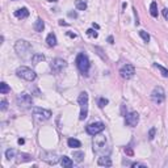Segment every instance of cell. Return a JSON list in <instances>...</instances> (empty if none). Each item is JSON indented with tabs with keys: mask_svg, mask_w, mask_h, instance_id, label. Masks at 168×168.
<instances>
[{
	"mask_svg": "<svg viewBox=\"0 0 168 168\" xmlns=\"http://www.w3.org/2000/svg\"><path fill=\"white\" fill-rule=\"evenodd\" d=\"M108 102H109V100H108V98H105V97H100V98H98V101H97V105L100 106V108H104Z\"/></svg>",
	"mask_w": 168,
	"mask_h": 168,
	"instance_id": "f1b7e54d",
	"label": "cell"
},
{
	"mask_svg": "<svg viewBox=\"0 0 168 168\" xmlns=\"http://www.w3.org/2000/svg\"><path fill=\"white\" fill-rule=\"evenodd\" d=\"M14 50H16L17 55L20 58L25 59V61L26 59H32V57L34 55L32 45L28 41H25V39H18V41H16V43H14Z\"/></svg>",
	"mask_w": 168,
	"mask_h": 168,
	"instance_id": "7a4b0ae2",
	"label": "cell"
},
{
	"mask_svg": "<svg viewBox=\"0 0 168 168\" xmlns=\"http://www.w3.org/2000/svg\"><path fill=\"white\" fill-rule=\"evenodd\" d=\"M16 158H17L16 162L18 163V164H20V163H24V162H30V160L33 159V158H32L30 155H28V154H22V152H21V154H16Z\"/></svg>",
	"mask_w": 168,
	"mask_h": 168,
	"instance_id": "2e32d148",
	"label": "cell"
},
{
	"mask_svg": "<svg viewBox=\"0 0 168 168\" xmlns=\"http://www.w3.org/2000/svg\"><path fill=\"white\" fill-rule=\"evenodd\" d=\"M14 16H16L18 20H24V18H26V17L29 16V11H28V8H25V7L18 8L17 11H14Z\"/></svg>",
	"mask_w": 168,
	"mask_h": 168,
	"instance_id": "5bb4252c",
	"label": "cell"
},
{
	"mask_svg": "<svg viewBox=\"0 0 168 168\" xmlns=\"http://www.w3.org/2000/svg\"><path fill=\"white\" fill-rule=\"evenodd\" d=\"M162 13H163V16H164V18L168 21V8H164V9H163Z\"/></svg>",
	"mask_w": 168,
	"mask_h": 168,
	"instance_id": "d6a6232c",
	"label": "cell"
},
{
	"mask_svg": "<svg viewBox=\"0 0 168 168\" xmlns=\"http://www.w3.org/2000/svg\"><path fill=\"white\" fill-rule=\"evenodd\" d=\"M125 152L127 155H133V150L131 149H125Z\"/></svg>",
	"mask_w": 168,
	"mask_h": 168,
	"instance_id": "d590c367",
	"label": "cell"
},
{
	"mask_svg": "<svg viewBox=\"0 0 168 168\" xmlns=\"http://www.w3.org/2000/svg\"><path fill=\"white\" fill-rule=\"evenodd\" d=\"M49 2H50V3H55L57 0H49Z\"/></svg>",
	"mask_w": 168,
	"mask_h": 168,
	"instance_id": "b9f144b4",
	"label": "cell"
},
{
	"mask_svg": "<svg viewBox=\"0 0 168 168\" xmlns=\"http://www.w3.org/2000/svg\"><path fill=\"white\" fill-rule=\"evenodd\" d=\"M87 36L88 37H92V38H96L98 34H97V32L93 30V29H88V30H87Z\"/></svg>",
	"mask_w": 168,
	"mask_h": 168,
	"instance_id": "f546056e",
	"label": "cell"
},
{
	"mask_svg": "<svg viewBox=\"0 0 168 168\" xmlns=\"http://www.w3.org/2000/svg\"><path fill=\"white\" fill-rule=\"evenodd\" d=\"M150 13L152 17H158V4L156 2H152L150 4Z\"/></svg>",
	"mask_w": 168,
	"mask_h": 168,
	"instance_id": "d4e9b609",
	"label": "cell"
},
{
	"mask_svg": "<svg viewBox=\"0 0 168 168\" xmlns=\"http://www.w3.org/2000/svg\"><path fill=\"white\" fill-rule=\"evenodd\" d=\"M8 92H11V88H9V86L6 82H2L0 83V93H2V95H6Z\"/></svg>",
	"mask_w": 168,
	"mask_h": 168,
	"instance_id": "cb8c5ba5",
	"label": "cell"
},
{
	"mask_svg": "<svg viewBox=\"0 0 168 168\" xmlns=\"http://www.w3.org/2000/svg\"><path fill=\"white\" fill-rule=\"evenodd\" d=\"M139 37H141L146 43L150 42V34L147 33V32H145V30H139Z\"/></svg>",
	"mask_w": 168,
	"mask_h": 168,
	"instance_id": "83f0119b",
	"label": "cell"
},
{
	"mask_svg": "<svg viewBox=\"0 0 168 168\" xmlns=\"http://www.w3.org/2000/svg\"><path fill=\"white\" fill-rule=\"evenodd\" d=\"M16 102L20 108L22 109H28L33 105V100H32V96L28 95V93H20V95L16 97Z\"/></svg>",
	"mask_w": 168,
	"mask_h": 168,
	"instance_id": "ba28073f",
	"label": "cell"
},
{
	"mask_svg": "<svg viewBox=\"0 0 168 168\" xmlns=\"http://www.w3.org/2000/svg\"><path fill=\"white\" fill-rule=\"evenodd\" d=\"M151 100H152V102H154V104H156V105H160V104L164 102V100H166V92H164V90H163V87L158 86V87H155L154 90H152V92H151Z\"/></svg>",
	"mask_w": 168,
	"mask_h": 168,
	"instance_id": "52a82bcc",
	"label": "cell"
},
{
	"mask_svg": "<svg viewBox=\"0 0 168 168\" xmlns=\"http://www.w3.org/2000/svg\"><path fill=\"white\" fill-rule=\"evenodd\" d=\"M32 63L33 65H38L39 62H43L45 61V55H43V54H41V53H34V55L32 57Z\"/></svg>",
	"mask_w": 168,
	"mask_h": 168,
	"instance_id": "e0dca14e",
	"label": "cell"
},
{
	"mask_svg": "<svg viewBox=\"0 0 168 168\" xmlns=\"http://www.w3.org/2000/svg\"><path fill=\"white\" fill-rule=\"evenodd\" d=\"M67 36H68V37H71V38H75V37H76V34H75V33L68 32V33H67Z\"/></svg>",
	"mask_w": 168,
	"mask_h": 168,
	"instance_id": "8d00e7d4",
	"label": "cell"
},
{
	"mask_svg": "<svg viewBox=\"0 0 168 168\" xmlns=\"http://www.w3.org/2000/svg\"><path fill=\"white\" fill-rule=\"evenodd\" d=\"M0 108H2V110H6L7 108H8V101L7 100H2V104H0Z\"/></svg>",
	"mask_w": 168,
	"mask_h": 168,
	"instance_id": "1f68e13d",
	"label": "cell"
},
{
	"mask_svg": "<svg viewBox=\"0 0 168 168\" xmlns=\"http://www.w3.org/2000/svg\"><path fill=\"white\" fill-rule=\"evenodd\" d=\"M41 159L46 162L47 164H57L58 163V155L51 151H43L41 152Z\"/></svg>",
	"mask_w": 168,
	"mask_h": 168,
	"instance_id": "4fadbf2b",
	"label": "cell"
},
{
	"mask_svg": "<svg viewBox=\"0 0 168 168\" xmlns=\"http://www.w3.org/2000/svg\"><path fill=\"white\" fill-rule=\"evenodd\" d=\"M92 146H93V152L98 156H104V155H109L110 149L108 145V139L106 135H104L102 133L93 135V141H92Z\"/></svg>",
	"mask_w": 168,
	"mask_h": 168,
	"instance_id": "6da1fadb",
	"label": "cell"
},
{
	"mask_svg": "<svg viewBox=\"0 0 168 168\" xmlns=\"http://www.w3.org/2000/svg\"><path fill=\"white\" fill-rule=\"evenodd\" d=\"M67 145H68V147H71V149H78V147L82 146V143H80V141L75 139V138H68Z\"/></svg>",
	"mask_w": 168,
	"mask_h": 168,
	"instance_id": "ffe728a7",
	"label": "cell"
},
{
	"mask_svg": "<svg viewBox=\"0 0 168 168\" xmlns=\"http://www.w3.org/2000/svg\"><path fill=\"white\" fill-rule=\"evenodd\" d=\"M120 74H121V76L123 79H131L133 76H134V74H135V68H134V66H133V65H130V63H126L125 66L121 67Z\"/></svg>",
	"mask_w": 168,
	"mask_h": 168,
	"instance_id": "8fae6325",
	"label": "cell"
},
{
	"mask_svg": "<svg viewBox=\"0 0 168 168\" xmlns=\"http://www.w3.org/2000/svg\"><path fill=\"white\" fill-rule=\"evenodd\" d=\"M6 158H7L8 160H11V159H13V158H16V151H14L13 149H8L6 151Z\"/></svg>",
	"mask_w": 168,
	"mask_h": 168,
	"instance_id": "4316f807",
	"label": "cell"
},
{
	"mask_svg": "<svg viewBox=\"0 0 168 168\" xmlns=\"http://www.w3.org/2000/svg\"><path fill=\"white\" fill-rule=\"evenodd\" d=\"M155 133H156V129H155V127H151V129H150V131H149V139H150V141H152V139H154V137H155Z\"/></svg>",
	"mask_w": 168,
	"mask_h": 168,
	"instance_id": "4dcf8cb0",
	"label": "cell"
},
{
	"mask_svg": "<svg viewBox=\"0 0 168 168\" xmlns=\"http://www.w3.org/2000/svg\"><path fill=\"white\" fill-rule=\"evenodd\" d=\"M84 159V152L82 151H75L74 152V160H75L76 163H82Z\"/></svg>",
	"mask_w": 168,
	"mask_h": 168,
	"instance_id": "484cf974",
	"label": "cell"
},
{
	"mask_svg": "<svg viewBox=\"0 0 168 168\" xmlns=\"http://www.w3.org/2000/svg\"><path fill=\"white\" fill-rule=\"evenodd\" d=\"M131 167H147L146 164H142V163H133V164H131Z\"/></svg>",
	"mask_w": 168,
	"mask_h": 168,
	"instance_id": "836d02e7",
	"label": "cell"
},
{
	"mask_svg": "<svg viewBox=\"0 0 168 168\" xmlns=\"http://www.w3.org/2000/svg\"><path fill=\"white\" fill-rule=\"evenodd\" d=\"M138 121H139V114L137 112H130L127 114H125V125L130 127H135Z\"/></svg>",
	"mask_w": 168,
	"mask_h": 168,
	"instance_id": "7c38bea8",
	"label": "cell"
},
{
	"mask_svg": "<svg viewBox=\"0 0 168 168\" xmlns=\"http://www.w3.org/2000/svg\"><path fill=\"white\" fill-rule=\"evenodd\" d=\"M152 67L158 68V70L160 71V74H162V76H163V78H168V70H167L166 67H163V66H160V65H158V63H152Z\"/></svg>",
	"mask_w": 168,
	"mask_h": 168,
	"instance_id": "7402d4cb",
	"label": "cell"
},
{
	"mask_svg": "<svg viewBox=\"0 0 168 168\" xmlns=\"http://www.w3.org/2000/svg\"><path fill=\"white\" fill-rule=\"evenodd\" d=\"M16 75L18 78L24 79V80H26V82H34V80H36V78H37V74L34 72L32 68L25 67V66L18 67L17 71H16Z\"/></svg>",
	"mask_w": 168,
	"mask_h": 168,
	"instance_id": "5b68a950",
	"label": "cell"
},
{
	"mask_svg": "<svg viewBox=\"0 0 168 168\" xmlns=\"http://www.w3.org/2000/svg\"><path fill=\"white\" fill-rule=\"evenodd\" d=\"M104 129H105V125L102 122H92L86 126V131L90 135H96L98 133H102Z\"/></svg>",
	"mask_w": 168,
	"mask_h": 168,
	"instance_id": "30bf717a",
	"label": "cell"
},
{
	"mask_svg": "<svg viewBox=\"0 0 168 168\" xmlns=\"http://www.w3.org/2000/svg\"><path fill=\"white\" fill-rule=\"evenodd\" d=\"M78 102L80 105V116H79V118L83 121L88 116V93L80 92V95L78 97Z\"/></svg>",
	"mask_w": 168,
	"mask_h": 168,
	"instance_id": "277c9868",
	"label": "cell"
},
{
	"mask_svg": "<svg viewBox=\"0 0 168 168\" xmlns=\"http://www.w3.org/2000/svg\"><path fill=\"white\" fill-rule=\"evenodd\" d=\"M97 164L101 166V167H112V160L109 155H104V156H100L97 160Z\"/></svg>",
	"mask_w": 168,
	"mask_h": 168,
	"instance_id": "9a60e30c",
	"label": "cell"
},
{
	"mask_svg": "<svg viewBox=\"0 0 168 168\" xmlns=\"http://www.w3.org/2000/svg\"><path fill=\"white\" fill-rule=\"evenodd\" d=\"M68 16H70V17H74V18H76V17H78V13H76V12H68Z\"/></svg>",
	"mask_w": 168,
	"mask_h": 168,
	"instance_id": "e575fe53",
	"label": "cell"
},
{
	"mask_svg": "<svg viewBox=\"0 0 168 168\" xmlns=\"http://www.w3.org/2000/svg\"><path fill=\"white\" fill-rule=\"evenodd\" d=\"M75 7L79 11H86L87 9V2L86 0H75Z\"/></svg>",
	"mask_w": 168,
	"mask_h": 168,
	"instance_id": "603a6c76",
	"label": "cell"
},
{
	"mask_svg": "<svg viewBox=\"0 0 168 168\" xmlns=\"http://www.w3.org/2000/svg\"><path fill=\"white\" fill-rule=\"evenodd\" d=\"M17 142H18V145H24V143H25V141H24L22 138H20V139H18Z\"/></svg>",
	"mask_w": 168,
	"mask_h": 168,
	"instance_id": "74e56055",
	"label": "cell"
},
{
	"mask_svg": "<svg viewBox=\"0 0 168 168\" xmlns=\"http://www.w3.org/2000/svg\"><path fill=\"white\" fill-rule=\"evenodd\" d=\"M76 67L78 70L80 71L83 75H88V72H90V68H91V62H90V58H88L87 54L84 53H79L78 57H76Z\"/></svg>",
	"mask_w": 168,
	"mask_h": 168,
	"instance_id": "3957f363",
	"label": "cell"
},
{
	"mask_svg": "<svg viewBox=\"0 0 168 168\" xmlns=\"http://www.w3.org/2000/svg\"><path fill=\"white\" fill-rule=\"evenodd\" d=\"M32 116L37 122H43L47 121L51 117V112L49 109H43V108H33L32 109Z\"/></svg>",
	"mask_w": 168,
	"mask_h": 168,
	"instance_id": "8992f818",
	"label": "cell"
},
{
	"mask_svg": "<svg viewBox=\"0 0 168 168\" xmlns=\"http://www.w3.org/2000/svg\"><path fill=\"white\" fill-rule=\"evenodd\" d=\"M61 164L63 168H71L74 166V162L68 156H62L61 158Z\"/></svg>",
	"mask_w": 168,
	"mask_h": 168,
	"instance_id": "d6986e66",
	"label": "cell"
},
{
	"mask_svg": "<svg viewBox=\"0 0 168 168\" xmlns=\"http://www.w3.org/2000/svg\"><path fill=\"white\" fill-rule=\"evenodd\" d=\"M46 42H47V45L50 46V47H54L57 45V36L54 33H50V34H47V37H46Z\"/></svg>",
	"mask_w": 168,
	"mask_h": 168,
	"instance_id": "ac0fdd59",
	"label": "cell"
},
{
	"mask_svg": "<svg viewBox=\"0 0 168 168\" xmlns=\"http://www.w3.org/2000/svg\"><path fill=\"white\" fill-rule=\"evenodd\" d=\"M92 26H93V28H96V29H98V28H100V26H98V25H97V24H93V25H92Z\"/></svg>",
	"mask_w": 168,
	"mask_h": 168,
	"instance_id": "60d3db41",
	"label": "cell"
},
{
	"mask_svg": "<svg viewBox=\"0 0 168 168\" xmlns=\"http://www.w3.org/2000/svg\"><path fill=\"white\" fill-rule=\"evenodd\" d=\"M43 29H45V22H43L42 18H38L36 24H34V30L36 32H42Z\"/></svg>",
	"mask_w": 168,
	"mask_h": 168,
	"instance_id": "44dd1931",
	"label": "cell"
},
{
	"mask_svg": "<svg viewBox=\"0 0 168 168\" xmlns=\"http://www.w3.org/2000/svg\"><path fill=\"white\" fill-rule=\"evenodd\" d=\"M66 67H67V62L65 61V59H62V58H55V59H53L51 63H50V68H51V71H53L54 74L62 72Z\"/></svg>",
	"mask_w": 168,
	"mask_h": 168,
	"instance_id": "9c48e42d",
	"label": "cell"
},
{
	"mask_svg": "<svg viewBox=\"0 0 168 168\" xmlns=\"http://www.w3.org/2000/svg\"><path fill=\"white\" fill-rule=\"evenodd\" d=\"M59 25H66V22H63V20H59Z\"/></svg>",
	"mask_w": 168,
	"mask_h": 168,
	"instance_id": "ab89813d",
	"label": "cell"
},
{
	"mask_svg": "<svg viewBox=\"0 0 168 168\" xmlns=\"http://www.w3.org/2000/svg\"><path fill=\"white\" fill-rule=\"evenodd\" d=\"M108 41H109V43H114V42H113V37H109V38H108Z\"/></svg>",
	"mask_w": 168,
	"mask_h": 168,
	"instance_id": "f35d334b",
	"label": "cell"
}]
</instances>
